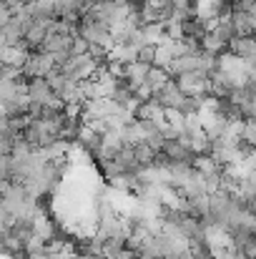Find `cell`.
Segmentation results:
<instances>
[{
  "label": "cell",
  "mask_w": 256,
  "mask_h": 259,
  "mask_svg": "<svg viewBox=\"0 0 256 259\" xmlns=\"http://www.w3.org/2000/svg\"><path fill=\"white\" fill-rule=\"evenodd\" d=\"M85 5H90V8H93V5H98V3H100V0H83Z\"/></svg>",
  "instance_id": "7c38bea8"
},
{
  "label": "cell",
  "mask_w": 256,
  "mask_h": 259,
  "mask_svg": "<svg viewBox=\"0 0 256 259\" xmlns=\"http://www.w3.org/2000/svg\"><path fill=\"white\" fill-rule=\"evenodd\" d=\"M193 169L201 174V176H206V179H211V176H219V174H224V166L211 156V154H206V156H196V161H193Z\"/></svg>",
  "instance_id": "52a82bcc"
},
{
  "label": "cell",
  "mask_w": 256,
  "mask_h": 259,
  "mask_svg": "<svg viewBox=\"0 0 256 259\" xmlns=\"http://www.w3.org/2000/svg\"><path fill=\"white\" fill-rule=\"evenodd\" d=\"M53 71H56V58L50 53H33L28 66L23 68L28 78H48Z\"/></svg>",
  "instance_id": "6da1fadb"
},
{
  "label": "cell",
  "mask_w": 256,
  "mask_h": 259,
  "mask_svg": "<svg viewBox=\"0 0 256 259\" xmlns=\"http://www.w3.org/2000/svg\"><path fill=\"white\" fill-rule=\"evenodd\" d=\"M156 56H159V46H151V43H146L143 48H138V63L156 66Z\"/></svg>",
  "instance_id": "30bf717a"
},
{
  "label": "cell",
  "mask_w": 256,
  "mask_h": 259,
  "mask_svg": "<svg viewBox=\"0 0 256 259\" xmlns=\"http://www.w3.org/2000/svg\"><path fill=\"white\" fill-rule=\"evenodd\" d=\"M126 249L123 239H106L103 242V259H118Z\"/></svg>",
  "instance_id": "9c48e42d"
},
{
  "label": "cell",
  "mask_w": 256,
  "mask_h": 259,
  "mask_svg": "<svg viewBox=\"0 0 256 259\" xmlns=\"http://www.w3.org/2000/svg\"><path fill=\"white\" fill-rule=\"evenodd\" d=\"M33 53L18 48V46H0V66H13V68H25Z\"/></svg>",
  "instance_id": "3957f363"
},
{
  "label": "cell",
  "mask_w": 256,
  "mask_h": 259,
  "mask_svg": "<svg viewBox=\"0 0 256 259\" xmlns=\"http://www.w3.org/2000/svg\"><path fill=\"white\" fill-rule=\"evenodd\" d=\"M156 101H159L164 108H181V106L186 103V96H183V91L178 88L176 81H169L166 86L156 93Z\"/></svg>",
  "instance_id": "277c9868"
},
{
  "label": "cell",
  "mask_w": 256,
  "mask_h": 259,
  "mask_svg": "<svg viewBox=\"0 0 256 259\" xmlns=\"http://www.w3.org/2000/svg\"><path fill=\"white\" fill-rule=\"evenodd\" d=\"M231 53L244 58V61H256V35H249V38H234L231 40Z\"/></svg>",
  "instance_id": "5b68a950"
},
{
  "label": "cell",
  "mask_w": 256,
  "mask_h": 259,
  "mask_svg": "<svg viewBox=\"0 0 256 259\" xmlns=\"http://www.w3.org/2000/svg\"><path fill=\"white\" fill-rule=\"evenodd\" d=\"M231 23H234V28H236V35H239V38H249V35H254L256 18H251L249 13L234 10V15H231Z\"/></svg>",
  "instance_id": "8992f818"
},
{
  "label": "cell",
  "mask_w": 256,
  "mask_h": 259,
  "mask_svg": "<svg viewBox=\"0 0 256 259\" xmlns=\"http://www.w3.org/2000/svg\"><path fill=\"white\" fill-rule=\"evenodd\" d=\"M28 96H30V101H33V103H43L45 108H50V106H53V101L58 98V96L53 93L50 83H48V78H30Z\"/></svg>",
  "instance_id": "7a4b0ae2"
},
{
  "label": "cell",
  "mask_w": 256,
  "mask_h": 259,
  "mask_svg": "<svg viewBox=\"0 0 256 259\" xmlns=\"http://www.w3.org/2000/svg\"><path fill=\"white\" fill-rule=\"evenodd\" d=\"M169 81H173V78H171V73L166 71V68H159V66H153V68H151V73H148V78H146V83L153 88L156 93L166 86Z\"/></svg>",
  "instance_id": "ba28073f"
},
{
  "label": "cell",
  "mask_w": 256,
  "mask_h": 259,
  "mask_svg": "<svg viewBox=\"0 0 256 259\" xmlns=\"http://www.w3.org/2000/svg\"><path fill=\"white\" fill-rule=\"evenodd\" d=\"M164 25H166V38H169V40H183V38H186L183 23H178V20H166Z\"/></svg>",
  "instance_id": "8fae6325"
}]
</instances>
